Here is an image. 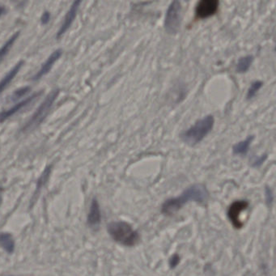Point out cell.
Returning <instances> with one entry per match:
<instances>
[{
    "label": "cell",
    "mask_w": 276,
    "mask_h": 276,
    "mask_svg": "<svg viewBox=\"0 0 276 276\" xmlns=\"http://www.w3.org/2000/svg\"><path fill=\"white\" fill-rule=\"evenodd\" d=\"M209 198L205 185L202 184H195L185 189L183 193L178 197L172 198L166 200L162 205V213L166 215H174L179 211L184 205L189 202L204 203Z\"/></svg>",
    "instance_id": "6da1fadb"
},
{
    "label": "cell",
    "mask_w": 276,
    "mask_h": 276,
    "mask_svg": "<svg viewBox=\"0 0 276 276\" xmlns=\"http://www.w3.org/2000/svg\"><path fill=\"white\" fill-rule=\"evenodd\" d=\"M215 125V119L212 115H207L197 121L193 126L180 134L184 144L194 147L202 142L207 134L211 132Z\"/></svg>",
    "instance_id": "7a4b0ae2"
},
{
    "label": "cell",
    "mask_w": 276,
    "mask_h": 276,
    "mask_svg": "<svg viewBox=\"0 0 276 276\" xmlns=\"http://www.w3.org/2000/svg\"><path fill=\"white\" fill-rule=\"evenodd\" d=\"M108 234L113 240L125 246H134L140 241V236L128 223L123 221H115L108 224Z\"/></svg>",
    "instance_id": "3957f363"
},
{
    "label": "cell",
    "mask_w": 276,
    "mask_h": 276,
    "mask_svg": "<svg viewBox=\"0 0 276 276\" xmlns=\"http://www.w3.org/2000/svg\"><path fill=\"white\" fill-rule=\"evenodd\" d=\"M60 94V89H53L48 94L46 99L42 101L34 115H32L28 123L24 125L22 131H30L38 127L41 123L46 119V116L53 106V103L56 101L58 96Z\"/></svg>",
    "instance_id": "277c9868"
},
{
    "label": "cell",
    "mask_w": 276,
    "mask_h": 276,
    "mask_svg": "<svg viewBox=\"0 0 276 276\" xmlns=\"http://www.w3.org/2000/svg\"><path fill=\"white\" fill-rule=\"evenodd\" d=\"M182 20V7L179 1H173L164 18V27L167 34L175 35L180 30Z\"/></svg>",
    "instance_id": "5b68a950"
},
{
    "label": "cell",
    "mask_w": 276,
    "mask_h": 276,
    "mask_svg": "<svg viewBox=\"0 0 276 276\" xmlns=\"http://www.w3.org/2000/svg\"><path fill=\"white\" fill-rule=\"evenodd\" d=\"M219 8L217 0H201L198 3L196 8V15L200 19H206L214 16Z\"/></svg>",
    "instance_id": "8992f818"
},
{
    "label": "cell",
    "mask_w": 276,
    "mask_h": 276,
    "mask_svg": "<svg viewBox=\"0 0 276 276\" xmlns=\"http://www.w3.org/2000/svg\"><path fill=\"white\" fill-rule=\"evenodd\" d=\"M248 206V202L240 200V201H236L232 203L229 207L228 216H229L230 222H232V225L236 229H241L243 225L241 221L240 220V216H241V212L245 211Z\"/></svg>",
    "instance_id": "52a82bcc"
},
{
    "label": "cell",
    "mask_w": 276,
    "mask_h": 276,
    "mask_svg": "<svg viewBox=\"0 0 276 276\" xmlns=\"http://www.w3.org/2000/svg\"><path fill=\"white\" fill-rule=\"evenodd\" d=\"M80 4L81 1L76 0V1H74L73 4H71V8H70L68 12H67L65 18L63 20L61 27H60V30L58 31L56 38H61L62 36L71 28V24H73L74 20H75V17H76Z\"/></svg>",
    "instance_id": "ba28073f"
},
{
    "label": "cell",
    "mask_w": 276,
    "mask_h": 276,
    "mask_svg": "<svg viewBox=\"0 0 276 276\" xmlns=\"http://www.w3.org/2000/svg\"><path fill=\"white\" fill-rule=\"evenodd\" d=\"M42 94V92L34 93L30 97H27L23 101L18 102L17 104L12 106V108H8L7 111H1L0 112V123H4L7 119H9L12 115H16V113L21 111L22 108L30 105L32 101H35L36 99L39 97L40 95Z\"/></svg>",
    "instance_id": "9c48e42d"
},
{
    "label": "cell",
    "mask_w": 276,
    "mask_h": 276,
    "mask_svg": "<svg viewBox=\"0 0 276 276\" xmlns=\"http://www.w3.org/2000/svg\"><path fill=\"white\" fill-rule=\"evenodd\" d=\"M62 54H63V49H56V50H54V51L48 57L46 62L42 64L41 69H40L39 71L37 72V74L33 77V80H38V79L42 78L44 75H46V74L49 73L50 70L52 69L53 66L54 65V63L61 58Z\"/></svg>",
    "instance_id": "30bf717a"
},
{
    "label": "cell",
    "mask_w": 276,
    "mask_h": 276,
    "mask_svg": "<svg viewBox=\"0 0 276 276\" xmlns=\"http://www.w3.org/2000/svg\"><path fill=\"white\" fill-rule=\"evenodd\" d=\"M24 60H20V61L18 62L16 65L12 67V69L8 71V73L4 75V78L0 80V94L5 90L8 85H10L11 82L15 79V77L19 73V71L21 69V67L24 66Z\"/></svg>",
    "instance_id": "8fae6325"
},
{
    "label": "cell",
    "mask_w": 276,
    "mask_h": 276,
    "mask_svg": "<svg viewBox=\"0 0 276 276\" xmlns=\"http://www.w3.org/2000/svg\"><path fill=\"white\" fill-rule=\"evenodd\" d=\"M101 220V215L100 206H99L97 200L96 199H93L91 207H90V211H89V215H88V223L89 224V225L96 227L100 225Z\"/></svg>",
    "instance_id": "7c38bea8"
},
{
    "label": "cell",
    "mask_w": 276,
    "mask_h": 276,
    "mask_svg": "<svg viewBox=\"0 0 276 276\" xmlns=\"http://www.w3.org/2000/svg\"><path fill=\"white\" fill-rule=\"evenodd\" d=\"M254 140H255V136L250 135L245 140H242V141H240V142L235 144L234 146L233 147V154L240 155V156H245L248 153L250 147H251Z\"/></svg>",
    "instance_id": "4fadbf2b"
},
{
    "label": "cell",
    "mask_w": 276,
    "mask_h": 276,
    "mask_svg": "<svg viewBox=\"0 0 276 276\" xmlns=\"http://www.w3.org/2000/svg\"><path fill=\"white\" fill-rule=\"evenodd\" d=\"M254 60L255 59H254L253 56H244V57L239 59L237 66H236V71H237V73H245L251 68Z\"/></svg>",
    "instance_id": "5bb4252c"
},
{
    "label": "cell",
    "mask_w": 276,
    "mask_h": 276,
    "mask_svg": "<svg viewBox=\"0 0 276 276\" xmlns=\"http://www.w3.org/2000/svg\"><path fill=\"white\" fill-rule=\"evenodd\" d=\"M19 36H20V32H16L3 45L2 47L0 48V63L4 60V58L6 57L8 52L10 51V49L19 38Z\"/></svg>",
    "instance_id": "9a60e30c"
},
{
    "label": "cell",
    "mask_w": 276,
    "mask_h": 276,
    "mask_svg": "<svg viewBox=\"0 0 276 276\" xmlns=\"http://www.w3.org/2000/svg\"><path fill=\"white\" fill-rule=\"evenodd\" d=\"M0 245L8 253L12 254L14 251L15 243L12 235L9 233H1L0 234Z\"/></svg>",
    "instance_id": "2e32d148"
},
{
    "label": "cell",
    "mask_w": 276,
    "mask_h": 276,
    "mask_svg": "<svg viewBox=\"0 0 276 276\" xmlns=\"http://www.w3.org/2000/svg\"><path fill=\"white\" fill-rule=\"evenodd\" d=\"M263 83L262 81L255 80L251 84V87L248 89L247 92L246 98L247 100H251L255 97V95L258 93V92L260 90L261 88L262 87Z\"/></svg>",
    "instance_id": "e0dca14e"
},
{
    "label": "cell",
    "mask_w": 276,
    "mask_h": 276,
    "mask_svg": "<svg viewBox=\"0 0 276 276\" xmlns=\"http://www.w3.org/2000/svg\"><path fill=\"white\" fill-rule=\"evenodd\" d=\"M50 172H51V166H47L46 170H44L43 173H42V176L40 177L39 180H38L36 193L39 191L40 189H42V186L46 184V181H47L48 178H49Z\"/></svg>",
    "instance_id": "ac0fdd59"
},
{
    "label": "cell",
    "mask_w": 276,
    "mask_h": 276,
    "mask_svg": "<svg viewBox=\"0 0 276 276\" xmlns=\"http://www.w3.org/2000/svg\"><path fill=\"white\" fill-rule=\"evenodd\" d=\"M30 89H30V86H26V87L17 89L11 96V101H16L18 99H20V97H24V95L27 94L30 91Z\"/></svg>",
    "instance_id": "d6986e66"
},
{
    "label": "cell",
    "mask_w": 276,
    "mask_h": 276,
    "mask_svg": "<svg viewBox=\"0 0 276 276\" xmlns=\"http://www.w3.org/2000/svg\"><path fill=\"white\" fill-rule=\"evenodd\" d=\"M266 158H267V156H266V154L259 156V157L257 158L255 161L253 162V166L254 167H259V166L262 165L264 163L265 160H266Z\"/></svg>",
    "instance_id": "ffe728a7"
},
{
    "label": "cell",
    "mask_w": 276,
    "mask_h": 276,
    "mask_svg": "<svg viewBox=\"0 0 276 276\" xmlns=\"http://www.w3.org/2000/svg\"><path fill=\"white\" fill-rule=\"evenodd\" d=\"M266 197L267 204H268V205H271L273 203V193L272 191H271V189L269 187L266 188Z\"/></svg>",
    "instance_id": "44dd1931"
},
{
    "label": "cell",
    "mask_w": 276,
    "mask_h": 276,
    "mask_svg": "<svg viewBox=\"0 0 276 276\" xmlns=\"http://www.w3.org/2000/svg\"><path fill=\"white\" fill-rule=\"evenodd\" d=\"M179 257L178 255H174L170 261V267L175 268L176 266H178V263H179Z\"/></svg>",
    "instance_id": "7402d4cb"
},
{
    "label": "cell",
    "mask_w": 276,
    "mask_h": 276,
    "mask_svg": "<svg viewBox=\"0 0 276 276\" xmlns=\"http://www.w3.org/2000/svg\"><path fill=\"white\" fill-rule=\"evenodd\" d=\"M50 20V13L49 12H45L41 17V22L42 24H48V22Z\"/></svg>",
    "instance_id": "603a6c76"
},
{
    "label": "cell",
    "mask_w": 276,
    "mask_h": 276,
    "mask_svg": "<svg viewBox=\"0 0 276 276\" xmlns=\"http://www.w3.org/2000/svg\"><path fill=\"white\" fill-rule=\"evenodd\" d=\"M7 9L4 5H0V17L6 13Z\"/></svg>",
    "instance_id": "cb8c5ba5"
},
{
    "label": "cell",
    "mask_w": 276,
    "mask_h": 276,
    "mask_svg": "<svg viewBox=\"0 0 276 276\" xmlns=\"http://www.w3.org/2000/svg\"><path fill=\"white\" fill-rule=\"evenodd\" d=\"M1 203H2V189L0 187V205H1Z\"/></svg>",
    "instance_id": "d4e9b609"
}]
</instances>
